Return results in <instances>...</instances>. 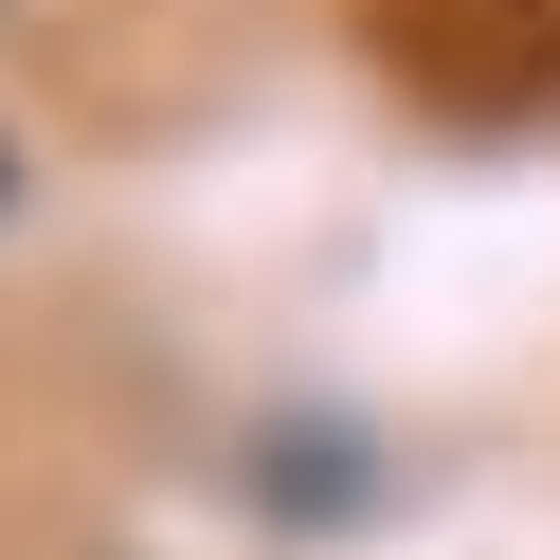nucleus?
Instances as JSON below:
<instances>
[{
  "instance_id": "obj_1",
  "label": "nucleus",
  "mask_w": 560,
  "mask_h": 560,
  "mask_svg": "<svg viewBox=\"0 0 560 560\" xmlns=\"http://www.w3.org/2000/svg\"><path fill=\"white\" fill-rule=\"evenodd\" d=\"M0 199H19V145H0Z\"/></svg>"
}]
</instances>
